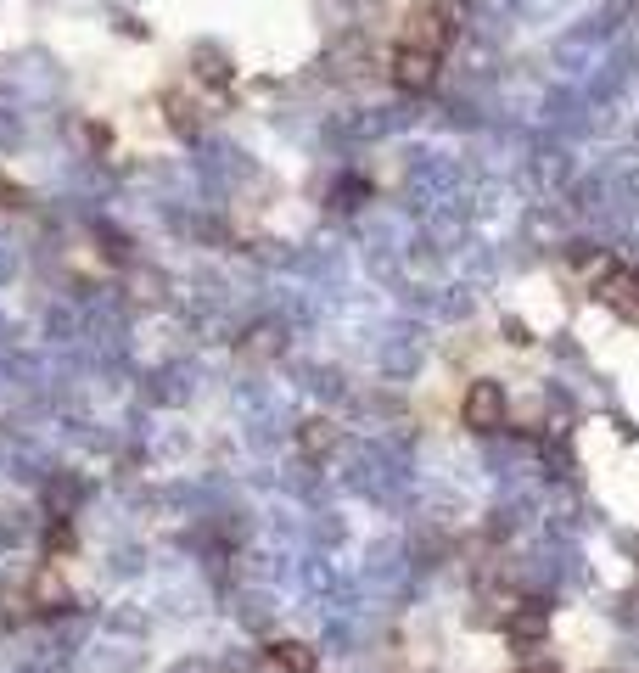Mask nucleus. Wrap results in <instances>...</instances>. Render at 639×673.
<instances>
[{
  "instance_id": "obj_1",
  "label": "nucleus",
  "mask_w": 639,
  "mask_h": 673,
  "mask_svg": "<svg viewBox=\"0 0 639 673\" xmlns=\"http://www.w3.org/2000/svg\"><path fill=\"white\" fill-rule=\"evenodd\" d=\"M432 79H438V51H421V45L398 40V51H393V85L398 90H426Z\"/></svg>"
},
{
  "instance_id": "obj_2",
  "label": "nucleus",
  "mask_w": 639,
  "mask_h": 673,
  "mask_svg": "<svg viewBox=\"0 0 639 673\" xmlns=\"http://www.w3.org/2000/svg\"><path fill=\"white\" fill-rule=\"evenodd\" d=\"M466 427H477V432L505 427V393H499V382H477L466 393Z\"/></svg>"
},
{
  "instance_id": "obj_3",
  "label": "nucleus",
  "mask_w": 639,
  "mask_h": 673,
  "mask_svg": "<svg viewBox=\"0 0 639 673\" xmlns=\"http://www.w3.org/2000/svg\"><path fill=\"white\" fill-rule=\"evenodd\" d=\"M600 298L617 309V315H628V320H639V270H628V264H617V270L600 281Z\"/></svg>"
},
{
  "instance_id": "obj_4",
  "label": "nucleus",
  "mask_w": 639,
  "mask_h": 673,
  "mask_svg": "<svg viewBox=\"0 0 639 673\" xmlns=\"http://www.w3.org/2000/svg\"><path fill=\"white\" fill-rule=\"evenodd\" d=\"M270 662L281 673H314V651H309V645H298V640H275L270 645Z\"/></svg>"
}]
</instances>
